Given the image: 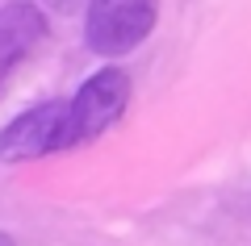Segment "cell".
<instances>
[{
  "label": "cell",
  "mask_w": 251,
  "mask_h": 246,
  "mask_svg": "<svg viewBox=\"0 0 251 246\" xmlns=\"http://www.w3.org/2000/svg\"><path fill=\"white\" fill-rule=\"evenodd\" d=\"M155 21H159V0H88L84 42L92 54L122 59L151 38Z\"/></svg>",
  "instance_id": "1"
},
{
  "label": "cell",
  "mask_w": 251,
  "mask_h": 246,
  "mask_svg": "<svg viewBox=\"0 0 251 246\" xmlns=\"http://www.w3.org/2000/svg\"><path fill=\"white\" fill-rule=\"evenodd\" d=\"M80 146L72 130V109L67 100H46L25 109L0 130V158L4 163H34V158L59 155V150Z\"/></svg>",
  "instance_id": "2"
},
{
  "label": "cell",
  "mask_w": 251,
  "mask_h": 246,
  "mask_svg": "<svg viewBox=\"0 0 251 246\" xmlns=\"http://www.w3.org/2000/svg\"><path fill=\"white\" fill-rule=\"evenodd\" d=\"M126 105H130V75L122 67H100L92 71L88 79L80 84L67 109H72V130H75V142H92L109 130V125L122 121Z\"/></svg>",
  "instance_id": "3"
},
{
  "label": "cell",
  "mask_w": 251,
  "mask_h": 246,
  "mask_svg": "<svg viewBox=\"0 0 251 246\" xmlns=\"http://www.w3.org/2000/svg\"><path fill=\"white\" fill-rule=\"evenodd\" d=\"M42 38H46V13L34 0H13L0 9V88Z\"/></svg>",
  "instance_id": "4"
},
{
  "label": "cell",
  "mask_w": 251,
  "mask_h": 246,
  "mask_svg": "<svg viewBox=\"0 0 251 246\" xmlns=\"http://www.w3.org/2000/svg\"><path fill=\"white\" fill-rule=\"evenodd\" d=\"M38 9H54V13H80L88 9V0H34Z\"/></svg>",
  "instance_id": "5"
},
{
  "label": "cell",
  "mask_w": 251,
  "mask_h": 246,
  "mask_svg": "<svg viewBox=\"0 0 251 246\" xmlns=\"http://www.w3.org/2000/svg\"><path fill=\"white\" fill-rule=\"evenodd\" d=\"M0 246H17V242H13V234H4V229H0Z\"/></svg>",
  "instance_id": "6"
}]
</instances>
